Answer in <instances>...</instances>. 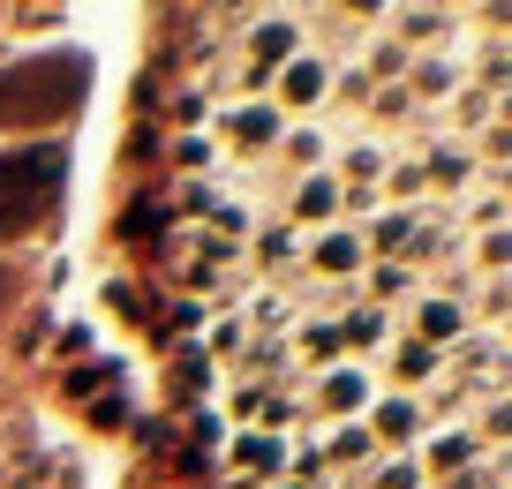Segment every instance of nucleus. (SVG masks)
I'll return each instance as SVG.
<instances>
[{"label": "nucleus", "mask_w": 512, "mask_h": 489, "mask_svg": "<svg viewBox=\"0 0 512 489\" xmlns=\"http://www.w3.org/2000/svg\"><path fill=\"white\" fill-rule=\"evenodd\" d=\"M407 279H415V271H407V264H377V286H384V294H400Z\"/></svg>", "instance_id": "nucleus-18"}, {"label": "nucleus", "mask_w": 512, "mask_h": 489, "mask_svg": "<svg viewBox=\"0 0 512 489\" xmlns=\"http://www.w3.org/2000/svg\"><path fill=\"white\" fill-rule=\"evenodd\" d=\"M460 332H467L460 301H422V347H430V339H460Z\"/></svg>", "instance_id": "nucleus-3"}, {"label": "nucleus", "mask_w": 512, "mask_h": 489, "mask_svg": "<svg viewBox=\"0 0 512 489\" xmlns=\"http://www.w3.org/2000/svg\"><path fill=\"white\" fill-rule=\"evenodd\" d=\"M415 83H422V91H445V83H452V61H422Z\"/></svg>", "instance_id": "nucleus-17"}, {"label": "nucleus", "mask_w": 512, "mask_h": 489, "mask_svg": "<svg viewBox=\"0 0 512 489\" xmlns=\"http://www.w3.org/2000/svg\"><path fill=\"white\" fill-rule=\"evenodd\" d=\"M68 181V151L61 143H38V151H0V241L23 234L31 219H46L53 196Z\"/></svg>", "instance_id": "nucleus-2"}, {"label": "nucleus", "mask_w": 512, "mask_h": 489, "mask_svg": "<svg viewBox=\"0 0 512 489\" xmlns=\"http://www.w3.org/2000/svg\"><path fill=\"white\" fill-rule=\"evenodd\" d=\"M324 399H332V407H362V377H332Z\"/></svg>", "instance_id": "nucleus-15"}, {"label": "nucleus", "mask_w": 512, "mask_h": 489, "mask_svg": "<svg viewBox=\"0 0 512 489\" xmlns=\"http://www.w3.org/2000/svg\"><path fill=\"white\" fill-rule=\"evenodd\" d=\"M377 489H415V467H407V459H400V467H384V482Z\"/></svg>", "instance_id": "nucleus-19"}, {"label": "nucleus", "mask_w": 512, "mask_h": 489, "mask_svg": "<svg viewBox=\"0 0 512 489\" xmlns=\"http://www.w3.org/2000/svg\"><path fill=\"white\" fill-rule=\"evenodd\" d=\"M317 91H324V61H287V98L294 106H309Z\"/></svg>", "instance_id": "nucleus-7"}, {"label": "nucleus", "mask_w": 512, "mask_h": 489, "mask_svg": "<svg viewBox=\"0 0 512 489\" xmlns=\"http://www.w3.org/2000/svg\"><path fill=\"white\" fill-rule=\"evenodd\" d=\"M317 264L324 271H354V264H362V241H354V234H324L317 241Z\"/></svg>", "instance_id": "nucleus-6"}, {"label": "nucleus", "mask_w": 512, "mask_h": 489, "mask_svg": "<svg viewBox=\"0 0 512 489\" xmlns=\"http://www.w3.org/2000/svg\"><path fill=\"white\" fill-rule=\"evenodd\" d=\"M272 128H279V121H272V113H264V106L234 113V136H241V143H272Z\"/></svg>", "instance_id": "nucleus-9"}, {"label": "nucleus", "mask_w": 512, "mask_h": 489, "mask_svg": "<svg viewBox=\"0 0 512 489\" xmlns=\"http://www.w3.org/2000/svg\"><path fill=\"white\" fill-rule=\"evenodd\" d=\"M8 301H16V271L0 264V309H8Z\"/></svg>", "instance_id": "nucleus-21"}, {"label": "nucleus", "mask_w": 512, "mask_h": 489, "mask_svg": "<svg viewBox=\"0 0 512 489\" xmlns=\"http://www.w3.org/2000/svg\"><path fill=\"white\" fill-rule=\"evenodd\" d=\"M91 91V61L83 53H38V61L0 68V128H46L68 121Z\"/></svg>", "instance_id": "nucleus-1"}, {"label": "nucleus", "mask_w": 512, "mask_h": 489, "mask_svg": "<svg viewBox=\"0 0 512 489\" xmlns=\"http://www.w3.org/2000/svg\"><path fill=\"white\" fill-rule=\"evenodd\" d=\"M249 53H256V76H272V61L294 53V31H287V23H264V31L249 38Z\"/></svg>", "instance_id": "nucleus-4"}, {"label": "nucleus", "mask_w": 512, "mask_h": 489, "mask_svg": "<svg viewBox=\"0 0 512 489\" xmlns=\"http://www.w3.org/2000/svg\"><path fill=\"white\" fill-rule=\"evenodd\" d=\"M407 241H415V219H384L377 226V249H407Z\"/></svg>", "instance_id": "nucleus-14"}, {"label": "nucleus", "mask_w": 512, "mask_h": 489, "mask_svg": "<svg viewBox=\"0 0 512 489\" xmlns=\"http://www.w3.org/2000/svg\"><path fill=\"white\" fill-rule=\"evenodd\" d=\"M460 362H467V384H482V392L497 384V347H467Z\"/></svg>", "instance_id": "nucleus-11"}, {"label": "nucleus", "mask_w": 512, "mask_h": 489, "mask_svg": "<svg viewBox=\"0 0 512 489\" xmlns=\"http://www.w3.org/2000/svg\"><path fill=\"white\" fill-rule=\"evenodd\" d=\"M482 264H490V271H505V256H512V234H482Z\"/></svg>", "instance_id": "nucleus-16"}, {"label": "nucleus", "mask_w": 512, "mask_h": 489, "mask_svg": "<svg viewBox=\"0 0 512 489\" xmlns=\"http://www.w3.org/2000/svg\"><path fill=\"white\" fill-rule=\"evenodd\" d=\"M400 377H407V384H422V377H437V354H430V347H422V339H415V347H400Z\"/></svg>", "instance_id": "nucleus-12"}, {"label": "nucleus", "mask_w": 512, "mask_h": 489, "mask_svg": "<svg viewBox=\"0 0 512 489\" xmlns=\"http://www.w3.org/2000/svg\"><path fill=\"white\" fill-rule=\"evenodd\" d=\"M437 467H445V474H467V467H475V437H437Z\"/></svg>", "instance_id": "nucleus-8"}, {"label": "nucleus", "mask_w": 512, "mask_h": 489, "mask_svg": "<svg viewBox=\"0 0 512 489\" xmlns=\"http://www.w3.org/2000/svg\"><path fill=\"white\" fill-rule=\"evenodd\" d=\"M467 166H475L467 151H430V174L437 181H467Z\"/></svg>", "instance_id": "nucleus-13"}, {"label": "nucleus", "mask_w": 512, "mask_h": 489, "mask_svg": "<svg viewBox=\"0 0 512 489\" xmlns=\"http://www.w3.org/2000/svg\"><path fill=\"white\" fill-rule=\"evenodd\" d=\"M415 422H422V414L407 407V399H384V407H377V437H392V444L415 437Z\"/></svg>", "instance_id": "nucleus-5"}, {"label": "nucleus", "mask_w": 512, "mask_h": 489, "mask_svg": "<svg viewBox=\"0 0 512 489\" xmlns=\"http://www.w3.org/2000/svg\"><path fill=\"white\" fill-rule=\"evenodd\" d=\"M332 204H339L332 181H302V219H332Z\"/></svg>", "instance_id": "nucleus-10"}, {"label": "nucleus", "mask_w": 512, "mask_h": 489, "mask_svg": "<svg viewBox=\"0 0 512 489\" xmlns=\"http://www.w3.org/2000/svg\"><path fill=\"white\" fill-rule=\"evenodd\" d=\"M452 489H497V474H490V467H467V474H460Z\"/></svg>", "instance_id": "nucleus-20"}]
</instances>
